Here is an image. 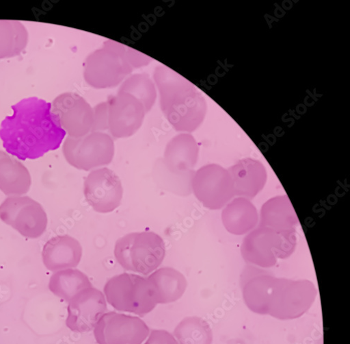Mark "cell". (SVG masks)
<instances>
[{"mask_svg": "<svg viewBox=\"0 0 350 344\" xmlns=\"http://www.w3.org/2000/svg\"><path fill=\"white\" fill-rule=\"evenodd\" d=\"M0 125L7 153L21 160H35L59 149L66 132L51 111V104L37 97L21 100Z\"/></svg>", "mask_w": 350, "mask_h": 344, "instance_id": "cell-1", "label": "cell"}, {"mask_svg": "<svg viewBox=\"0 0 350 344\" xmlns=\"http://www.w3.org/2000/svg\"><path fill=\"white\" fill-rule=\"evenodd\" d=\"M160 106L175 131L191 134L206 117L205 97L187 79L171 69L160 65L154 72Z\"/></svg>", "mask_w": 350, "mask_h": 344, "instance_id": "cell-2", "label": "cell"}, {"mask_svg": "<svg viewBox=\"0 0 350 344\" xmlns=\"http://www.w3.org/2000/svg\"><path fill=\"white\" fill-rule=\"evenodd\" d=\"M103 294L115 310L144 317L159 304L158 291L148 277L128 273L114 275L105 284Z\"/></svg>", "mask_w": 350, "mask_h": 344, "instance_id": "cell-3", "label": "cell"}, {"mask_svg": "<svg viewBox=\"0 0 350 344\" xmlns=\"http://www.w3.org/2000/svg\"><path fill=\"white\" fill-rule=\"evenodd\" d=\"M126 47L107 40L102 47L88 56L83 69L85 82L97 90L111 89L122 84L133 71L126 60Z\"/></svg>", "mask_w": 350, "mask_h": 344, "instance_id": "cell-4", "label": "cell"}, {"mask_svg": "<svg viewBox=\"0 0 350 344\" xmlns=\"http://www.w3.org/2000/svg\"><path fill=\"white\" fill-rule=\"evenodd\" d=\"M66 161L73 167L85 171L105 167L115 154L113 138L107 132H92L82 137L68 136L63 145Z\"/></svg>", "mask_w": 350, "mask_h": 344, "instance_id": "cell-5", "label": "cell"}, {"mask_svg": "<svg viewBox=\"0 0 350 344\" xmlns=\"http://www.w3.org/2000/svg\"><path fill=\"white\" fill-rule=\"evenodd\" d=\"M191 186L198 201L211 210L223 209L236 197L228 169L218 164L204 165L195 171Z\"/></svg>", "mask_w": 350, "mask_h": 344, "instance_id": "cell-6", "label": "cell"}, {"mask_svg": "<svg viewBox=\"0 0 350 344\" xmlns=\"http://www.w3.org/2000/svg\"><path fill=\"white\" fill-rule=\"evenodd\" d=\"M0 219L22 236L30 239L41 237L48 225L44 208L26 195L10 196L5 199L0 205Z\"/></svg>", "mask_w": 350, "mask_h": 344, "instance_id": "cell-7", "label": "cell"}, {"mask_svg": "<svg viewBox=\"0 0 350 344\" xmlns=\"http://www.w3.org/2000/svg\"><path fill=\"white\" fill-rule=\"evenodd\" d=\"M150 330L139 317L111 311L103 315L93 331L98 344H142Z\"/></svg>", "mask_w": 350, "mask_h": 344, "instance_id": "cell-8", "label": "cell"}, {"mask_svg": "<svg viewBox=\"0 0 350 344\" xmlns=\"http://www.w3.org/2000/svg\"><path fill=\"white\" fill-rule=\"evenodd\" d=\"M86 202L96 212H113L122 204L124 188L120 177L105 167L90 171L83 182Z\"/></svg>", "mask_w": 350, "mask_h": 344, "instance_id": "cell-9", "label": "cell"}, {"mask_svg": "<svg viewBox=\"0 0 350 344\" xmlns=\"http://www.w3.org/2000/svg\"><path fill=\"white\" fill-rule=\"evenodd\" d=\"M51 104L52 112L68 136L79 138L92 132L94 109L81 96L66 93Z\"/></svg>", "mask_w": 350, "mask_h": 344, "instance_id": "cell-10", "label": "cell"}, {"mask_svg": "<svg viewBox=\"0 0 350 344\" xmlns=\"http://www.w3.org/2000/svg\"><path fill=\"white\" fill-rule=\"evenodd\" d=\"M107 103L111 136L126 138L136 134L147 114L142 103L129 94L118 93L110 97Z\"/></svg>", "mask_w": 350, "mask_h": 344, "instance_id": "cell-11", "label": "cell"}, {"mask_svg": "<svg viewBox=\"0 0 350 344\" xmlns=\"http://www.w3.org/2000/svg\"><path fill=\"white\" fill-rule=\"evenodd\" d=\"M107 310V302L104 294L92 286L81 291L68 303L66 325L77 333L93 331Z\"/></svg>", "mask_w": 350, "mask_h": 344, "instance_id": "cell-12", "label": "cell"}, {"mask_svg": "<svg viewBox=\"0 0 350 344\" xmlns=\"http://www.w3.org/2000/svg\"><path fill=\"white\" fill-rule=\"evenodd\" d=\"M280 236L267 227L258 226L243 239L241 254L244 259L261 267H272L278 259Z\"/></svg>", "mask_w": 350, "mask_h": 344, "instance_id": "cell-13", "label": "cell"}, {"mask_svg": "<svg viewBox=\"0 0 350 344\" xmlns=\"http://www.w3.org/2000/svg\"><path fill=\"white\" fill-rule=\"evenodd\" d=\"M165 245L163 239L152 232L136 233L133 251V272L144 275L157 270L164 261Z\"/></svg>", "mask_w": 350, "mask_h": 344, "instance_id": "cell-14", "label": "cell"}, {"mask_svg": "<svg viewBox=\"0 0 350 344\" xmlns=\"http://www.w3.org/2000/svg\"><path fill=\"white\" fill-rule=\"evenodd\" d=\"M237 197L254 199L265 188L268 173L264 164L253 158H244L228 169Z\"/></svg>", "mask_w": 350, "mask_h": 344, "instance_id": "cell-15", "label": "cell"}, {"mask_svg": "<svg viewBox=\"0 0 350 344\" xmlns=\"http://www.w3.org/2000/svg\"><path fill=\"white\" fill-rule=\"evenodd\" d=\"M83 249L80 243L68 236H57L44 245L42 256L45 267L50 271L77 268L82 258Z\"/></svg>", "mask_w": 350, "mask_h": 344, "instance_id": "cell-16", "label": "cell"}, {"mask_svg": "<svg viewBox=\"0 0 350 344\" xmlns=\"http://www.w3.org/2000/svg\"><path fill=\"white\" fill-rule=\"evenodd\" d=\"M199 151L198 143L191 134L180 133L167 143L161 159L169 171L180 175L194 170Z\"/></svg>", "mask_w": 350, "mask_h": 344, "instance_id": "cell-17", "label": "cell"}, {"mask_svg": "<svg viewBox=\"0 0 350 344\" xmlns=\"http://www.w3.org/2000/svg\"><path fill=\"white\" fill-rule=\"evenodd\" d=\"M221 221L229 234L243 236L256 228L259 215L251 199L237 197L223 208Z\"/></svg>", "mask_w": 350, "mask_h": 344, "instance_id": "cell-18", "label": "cell"}, {"mask_svg": "<svg viewBox=\"0 0 350 344\" xmlns=\"http://www.w3.org/2000/svg\"><path fill=\"white\" fill-rule=\"evenodd\" d=\"M299 223L297 214L286 195L273 197L261 207L258 226L280 233L296 231Z\"/></svg>", "mask_w": 350, "mask_h": 344, "instance_id": "cell-19", "label": "cell"}, {"mask_svg": "<svg viewBox=\"0 0 350 344\" xmlns=\"http://www.w3.org/2000/svg\"><path fill=\"white\" fill-rule=\"evenodd\" d=\"M30 171L14 158L0 151V191L10 196L25 195L30 191Z\"/></svg>", "mask_w": 350, "mask_h": 344, "instance_id": "cell-20", "label": "cell"}, {"mask_svg": "<svg viewBox=\"0 0 350 344\" xmlns=\"http://www.w3.org/2000/svg\"><path fill=\"white\" fill-rule=\"evenodd\" d=\"M148 278L158 291L159 304H167L178 301L185 294L187 282L178 270L171 267L158 269Z\"/></svg>", "mask_w": 350, "mask_h": 344, "instance_id": "cell-21", "label": "cell"}, {"mask_svg": "<svg viewBox=\"0 0 350 344\" xmlns=\"http://www.w3.org/2000/svg\"><path fill=\"white\" fill-rule=\"evenodd\" d=\"M92 286L90 278L76 269L54 272L49 282V291L68 303L81 291Z\"/></svg>", "mask_w": 350, "mask_h": 344, "instance_id": "cell-22", "label": "cell"}, {"mask_svg": "<svg viewBox=\"0 0 350 344\" xmlns=\"http://www.w3.org/2000/svg\"><path fill=\"white\" fill-rule=\"evenodd\" d=\"M28 33L18 21L0 20V60L19 55L27 47Z\"/></svg>", "mask_w": 350, "mask_h": 344, "instance_id": "cell-23", "label": "cell"}, {"mask_svg": "<svg viewBox=\"0 0 350 344\" xmlns=\"http://www.w3.org/2000/svg\"><path fill=\"white\" fill-rule=\"evenodd\" d=\"M195 170L183 174H174L169 171L162 159L156 161L152 177L158 187L161 189L180 197H188L192 193V179Z\"/></svg>", "mask_w": 350, "mask_h": 344, "instance_id": "cell-24", "label": "cell"}, {"mask_svg": "<svg viewBox=\"0 0 350 344\" xmlns=\"http://www.w3.org/2000/svg\"><path fill=\"white\" fill-rule=\"evenodd\" d=\"M118 93L129 94L144 106L146 112H149L157 99L156 84L147 73H136L129 75L121 84Z\"/></svg>", "mask_w": 350, "mask_h": 344, "instance_id": "cell-25", "label": "cell"}, {"mask_svg": "<svg viewBox=\"0 0 350 344\" xmlns=\"http://www.w3.org/2000/svg\"><path fill=\"white\" fill-rule=\"evenodd\" d=\"M173 336L178 344H208L207 326L196 318H186L175 328Z\"/></svg>", "mask_w": 350, "mask_h": 344, "instance_id": "cell-26", "label": "cell"}, {"mask_svg": "<svg viewBox=\"0 0 350 344\" xmlns=\"http://www.w3.org/2000/svg\"><path fill=\"white\" fill-rule=\"evenodd\" d=\"M135 234L131 233L118 239L113 251L116 262L125 270L132 272V251Z\"/></svg>", "mask_w": 350, "mask_h": 344, "instance_id": "cell-27", "label": "cell"}, {"mask_svg": "<svg viewBox=\"0 0 350 344\" xmlns=\"http://www.w3.org/2000/svg\"><path fill=\"white\" fill-rule=\"evenodd\" d=\"M278 259H286L293 254L297 245L296 231L280 232Z\"/></svg>", "mask_w": 350, "mask_h": 344, "instance_id": "cell-28", "label": "cell"}, {"mask_svg": "<svg viewBox=\"0 0 350 344\" xmlns=\"http://www.w3.org/2000/svg\"><path fill=\"white\" fill-rule=\"evenodd\" d=\"M94 109V126L92 132H106L109 129V112L107 101L97 104Z\"/></svg>", "mask_w": 350, "mask_h": 344, "instance_id": "cell-29", "label": "cell"}, {"mask_svg": "<svg viewBox=\"0 0 350 344\" xmlns=\"http://www.w3.org/2000/svg\"><path fill=\"white\" fill-rule=\"evenodd\" d=\"M126 56L129 64L133 70L147 66L152 62V59L149 56L127 46L126 47Z\"/></svg>", "mask_w": 350, "mask_h": 344, "instance_id": "cell-30", "label": "cell"}, {"mask_svg": "<svg viewBox=\"0 0 350 344\" xmlns=\"http://www.w3.org/2000/svg\"><path fill=\"white\" fill-rule=\"evenodd\" d=\"M142 344H178L172 334L165 330H152Z\"/></svg>", "mask_w": 350, "mask_h": 344, "instance_id": "cell-31", "label": "cell"}]
</instances>
